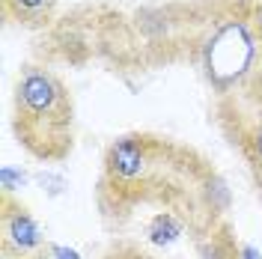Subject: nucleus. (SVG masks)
I'll list each match as a JSON object with an SVG mask.
<instances>
[{"label":"nucleus","mask_w":262,"mask_h":259,"mask_svg":"<svg viewBox=\"0 0 262 259\" xmlns=\"http://www.w3.org/2000/svg\"><path fill=\"white\" fill-rule=\"evenodd\" d=\"M212 170L200 152L167 137L131 131L107 146L98 179V206L107 221L128 218L137 206H161L188 218L191 239L217 224L203 206V179Z\"/></svg>","instance_id":"1"},{"label":"nucleus","mask_w":262,"mask_h":259,"mask_svg":"<svg viewBox=\"0 0 262 259\" xmlns=\"http://www.w3.org/2000/svg\"><path fill=\"white\" fill-rule=\"evenodd\" d=\"M18 143L36 161H63L75 143V107L66 83L45 66H24L15 81Z\"/></svg>","instance_id":"2"},{"label":"nucleus","mask_w":262,"mask_h":259,"mask_svg":"<svg viewBox=\"0 0 262 259\" xmlns=\"http://www.w3.org/2000/svg\"><path fill=\"white\" fill-rule=\"evenodd\" d=\"M259 60V39L250 15H227L214 24L203 42V72L221 98L245 90Z\"/></svg>","instance_id":"3"},{"label":"nucleus","mask_w":262,"mask_h":259,"mask_svg":"<svg viewBox=\"0 0 262 259\" xmlns=\"http://www.w3.org/2000/svg\"><path fill=\"white\" fill-rule=\"evenodd\" d=\"M0 244L3 253L12 259H48V242L42 224L12 194H3L0 203Z\"/></svg>","instance_id":"4"},{"label":"nucleus","mask_w":262,"mask_h":259,"mask_svg":"<svg viewBox=\"0 0 262 259\" xmlns=\"http://www.w3.org/2000/svg\"><path fill=\"white\" fill-rule=\"evenodd\" d=\"M217 122H221L224 134L229 137V143L238 146V152L245 155L250 170L259 173L262 170V114L253 111V107H250V114H245L235 98H221Z\"/></svg>","instance_id":"5"},{"label":"nucleus","mask_w":262,"mask_h":259,"mask_svg":"<svg viewBox=\"0 0 262 259\" xmlns=\"http://www.w3.org/2000/svg\"><path fill=\"white\" fill-rule=\"evenodd\" d=\"M194 247L200 259H242V250H245L227 218L212 224L206 232H200L194 239Z\"/></svg>","instance_id":"6"},{"label":"nucleus","mask_w":262,"mask_h":259,"mask_svg":"<svg viewBox=\"0 0 262 259\" xmlns=\"http://www.w3.org/2000/svg\"><path fill=\"white\" fill-rule=\"evenodd\" d=\"M185 232H191V224H188L185 214H179V211H173V209L155 211L146 224V239L155 247H170L173 242H179Z\"/></svg>","instance_id":"7"},{"label":"nucleus","mask_w":262,"mask_h":259,"mask_svg":"<svg viewBox=\"0 0 262 259\" xmlns=\"http://www.w3.org/2000/svg\"><path fill=\"white\" fill-rule=\"evenodd\" d=\"M57 0H3V12L24 27H45L54 15Z\"/></svg>","instance_id":"8"},{"label":"nucleus","mask_w":262,"mask_h":259,"mask_svg":"<svg viewBox=\"0 0 262 259\" xmlns=\"http://www.w3.org/2000/svg\"><path fill=\"white\" fill-rule=\"evenodd\" d=\"M101 259H152V256L143 253L137 244H131V242H116V244H111V247L104 250Z\"/></svg>","instance_id":"9"},{"label":"nucleus","mask_w":262,"mask_h":259,"mask_svg":"<svg viewBox=\"0 0 262 259\" xmlns=\"http://www.w3.org/2000/svg\"><path fill=\"white\" fill-rule=\"evenodd\" d=\"M245 98H247V104H250L253 111L262 114V69H256L253 78L245 83Z\"/></svg>","instance_id":"10"},{"label":"nucleus","mask_w":262,"mask_h":259,"mask_svg":"<svg viewBox=\"0 0 262 259\" xmlns=\"http://www.w3.org/2000/svg\"><path fill=\"white\" fill-rule=\"evenodd\" d=\"M250 21H253L256 39H259V45H262V3H253V6H250Z\"/></svg>","instance_id":"11"},{"label":"nucleus","mask_w":262,"mask_h":259,"mask_svg":"<svg viewBox=\"0 0 262 259\" xmlns=\"http://www.w3.org/2000/svg\"><path fill=\"white\" fill-rule=\"evenodd\" d=\"M253 185H256V194H259V200H262V170L253 173Z\"/></svg>","instance_id":"12"}]
</instances>
